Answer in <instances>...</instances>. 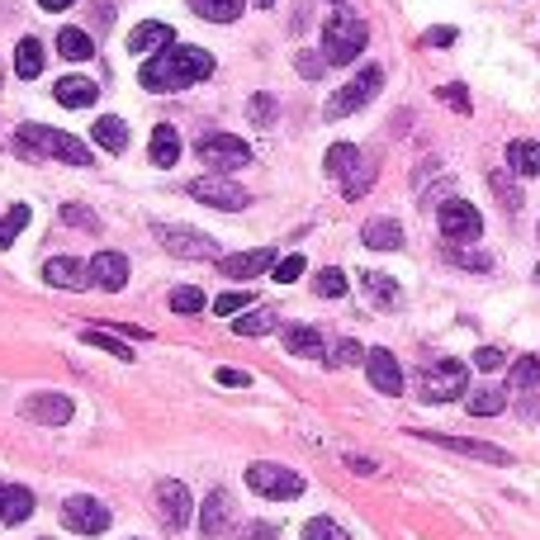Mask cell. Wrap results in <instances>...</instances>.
Listing matches in <instances>:
<instances>
[{
    "mask_svg": "<svg viewBox=\"0 0 540 540\" xmlns=\"http://www.w3.org/2000/svg\"><path fill=\"white\" fill-rule=\"evenodd\" d=\"M209 76H214V57L204 53V48L171 43V48H162V53L147 57L143 72H138V81H143L147 90L166 95V90H185V86H195V81H209Z\"/></svg>",
    "mask_w": 540,
    "mask_h": 540,
    "instance_id": "obj_1",
    "label": "cell"
},
{
    "mask_svg": "<svg viewBox=\"0 0 540 540\" xmlns=\"http://www.w3.org/2000/svg\"><path fill=\"white\" fill-rule=\"evenodd\" d=\"M15 152L19 157H53V162H67V166H90V147L72 133H62V128H48V124H24L15 133Z\"/></svg>",
    "mask_w": 540,
    "mask_h": 540,
    "instance_id": "obj_2",
    "label": "cell"
},
{
    "mask_svg": "<svg viewBox=\"0 0 540 540\" xmlns=\"http://www.w3.org/2000/svg\"><path fill=\"white\" fill-rule=\"evenodd\" d=\"M365 43H370V29H365V19H356L351 10L332 15L323 24V57L327 62H337V67L356 62V57L365 53Z\"/></svg>",
    "mask_w": 540,
    "mask_h": 540,
    "instance_id": "obj_3",
    "label": "cell"
},
{
    "mask_svg": "<svg viewBox=\"0 0 540 540\" xmlns=\"http://www.w3.org/2000/svg\"><path fill=\"white\" fill-rule=\"evenodd\" d=\"M199 162L209 166L214 176H228V171H242V166L252 162V147L242 143V138H233V133H204L195 143Z\"/></svg>",
    "mask_w": 540,
    "mask_h": 540,
    "instance_id": "obj_4",
    "label": "cell"
},
{
    "mask_svg": "<svg viewBox=\"0 0 540 540\" xmlns=\"http://www.w3.org/2000/svg\"><path fill=\"white\" fill-rule=\"evenodd\" d=\"M379 86H384V72H379V67H360L356 81H346V86L327 100L323 114L327 119H346V114H356V109L370 105V100L379 95Z\"/></svg>",
    "mask_w": 540,
    "mask_h": 540,
    "instance_id": "obj_5",
    "label": "cell"
},
{
    "mask_svg": "<svg viewBox=\"0 0 540 540\" xmlns=\"http://www.w3.org/2000/svg\"><path fill=\"white\" fill-rule=\"evenodd\" d=\"M247 488L261 493V498L285 503V498H299V493H304V474H294V469H285V465H252L247 469Z\"/></svg>",
    "mask_w": 540,
    "mask_h": 540,
    "instance_id": "obj_6",
    "label": "cell"
},
{
    "mask_svg": "<svg viewBox=\"0 0 540 540\" xmlns=\"http://www.w3.org/2000/svg\"><path fill=\"white\" fill-rule=\"evenodd\" d=\"M469 389V370L460 360H436L427 365V375H422V398L427 403H450V398H460Z\"/></svg>",
    "mask_w": 540,
    "mask_h": 540,
    "instance_id": "obj_7",
    "label": "cell"
},
{
    "mask_svg": "<svg viewBox=\"0 0 540 540\" xmlns=\"http://www.w3.org/2000/svg\"><path fill=\"white\" fill-rule=\"evenodd\" d=\"M185 190H190V199L209 204V209H228V214H237V209L252 204V195H247L242 185H233L228 176H199V180H190Z\"/></svg>",
    "mask_w": 540,
    "mask_h": 540,
    "instance_id": "obj_8",
    "label": "cell"
},
{
    "mask_svg": "<svg viewBox=\"0 0 540 540\" xmlns=\"http://www.w3.org/2000/svg\"><path fill=\"white\" fill-rule=\"evenodd\" d=\"M436 223H441V237L446 242H474V237H484V214L469 199H446Z\"/></svg>",
    "mask_w": 540,
    "mask_h": 540,
    "instance_id": "obj_9",
    "label": "cell"
},
{
    "mask_svg": "<svg viewBox=\"0 0 540 540\" xmlns=\"http://www.w3.org/2000/svg\"><path fill=\"white\" fill-rule=\"evenodd\" d=\"M62 526H72L76 536H100V531H109V507L100 503V498H67L62 503Z\"/></svg>",
    "mask_w": 540,
    "mask_h": 540,
    "instance_id": "obj_10",
    "label": "cell"
},
{
    "mask_svg": "<svg viewBox=\"0 0 540 540\" xmlns=\"http://www.w3.org/2000/svg\"><path fill=\"white\" fill-rule=\"evenodd\" d=\"M157 512H162V522L171 531H185L190 517H195V498H190V488L180 484V479H162L157 484Z\"/></svg>",
    "mask_w": 540,
    "mask_h": 540,
    "instance_id": "obj_11",
    "label": "cell"
},
{
    "mask_svg": "<svg viewBox=\"0 0 540 540\" xmlns=\"http://www.w3.org/2000/svg\"><path fill=\"white\" fill-rule=\"evenodd\" d=\"M422 441H432V446H446L455 455H469V460H484V465H512V455L503 446H493V441H474V436H432V432H417Z\"/></svg>",
    "mask_w": 540,
    "mask_h": 540,
    "instance_id": "obj_12",
    "label": "cell"
},
{
    "mask_svg": "<svg viewBox=\"0 0 540 540\" xmlns=\"http://www.w3.org/2000/svg\"><path fill=\"white\" fill-rule=\"evenodd\" d=\"M157 242H162L171 256H190V261H199V256H218L214 242H209L204 233H195V228H171V223H157Z\"/></svg>",
    "mask_w": 540,
    "mask_h": 540,
    "instance_id": "obj_13",
    "label": "cell"
},
{
    "mask_svg": "<svg viewBox=\"0 0 540 540\" xmlns=\"http://www.w3.org/2000/svg\"><path fill=\"white\" fill-rule=\"evenodd\" d=\"M19 413L38 422V427H67L72 422V398L67 394H34L19 403Z\"/></svg>",
    "mask_w": 540,
    "mask_h": 540,
    "instance_id": "obj_14",
    "label": "cell"
},
{
    "mask_svg": "<svg viewBox=\"0 0 540 540\" xmlns=\"http://www.w3.org/2000/svg\"><path fill=\"white\" fill-rule=\"evenodd\" d=\"M365 375H370V384H375L379 394H389V398L403 394V370H398L394 351H384V346H375V351L365 356Z\"/></svg>",
    "mask_w": 540,
    "mask_h": 540,
    "instance_id": "obj_15",
    "label": "cell"
},
{
    "mask_svg": "<svg viewBox=\"0 0 540 540\" xmlns=\"http://www.w3.org/2000/svg\"><path fill=\"white\" fill-rule=\"evenodd\" d=\"M86 270H90V285L105 289V294H119V289L128 285V256L124 252H100Z\"/></svg>",
    "mask_w": 540,
    "mask_h": 540,
    "instance_id": "obj_16",
    "label": "cell"
},
{
    "mask_svg": "<svg viewBox=\"0 0 540 540\" xmlns=\"http://www.w3.org/2000/svg\"><path fill=\"white\" fill-rule=\"evenodd\" d=\"M218 270H223V275H233V280H256V275L275 270V252H270V247H256V252L218 256Z\"/></svg>",
    "mask_w": 540,
    "mask_h": 540,
    "instance_id": "obj_17",
    "label": "cell"
},
{
    "mask_svg": "<svg viewBox=\"0 0 540 540\" xmlns=\"http://www.w3.org/2000/svg\"><path fill=\"white\" fill-rule=\"evenodd\" d=\"M43 280L53 289H86L90 270H86V261H76V256H53V261L43 266Z\"/></svg>",
    "mask_w": 540,
    "mask_h": 540,
    "instance_id": "obj_18",
    "label": "cell"
},
{
    "mask_svg": "<svg viewBox=\"0 0 540 540\" xmlns=\"http://www.w3.org/2000/svg\"><path fill=\"white\" fill-rule=\"evenodd\" d=\"M53 100L67 109H90L95 100H100V86L90 81V76H62L53 86Z\"/></svg>",
    "mask_w": 540,
    "mask_h": 540,
    "instance_id": "obj_19",
    "label": "cell"
},
{
    "mask_svg": "<svg viewBox=\"0 0 540 540\" xmlns=\"http://www.w3.org/2000/svg\"><path fill=\"white\" fill-rule=\"evenodd\" d=\"M233 522V498H228V488H214L204 507H199V531L204 536H223V526Z\"/></svg>",
    "mask_w": 540,
    "mask_h": 540,
    "instance_id": "obj_20",
    "label": "cell"
},
{
    "mask_svg": "<svg viewBox=\"0 0 540 540\" xmlns=\"http://www.w3.org/2000/svg\"><path fill=\"white\" fill-rule=\"evenodd\" d=\"M176 43V34H171V24H162V19H147V24H138L133 34H128V48L133 53H162V48H171Z\"/></svg>",
    "mask_w": 540,
    "mask_h": 540,
    "instance_id": "obj_21",
    "label": "cell"
},
{
    "mask_svg": "<svg viewBox=\"0 0 540 540\" xmlns=\"http://www.w3.org/2000/svg\"><path fill=\"white\" fill-rule=\"evenodd\" d=\"M29 512H34V493H29V488L24 484H0V522L19 526Z\"/></svg>",
    "mask_w": 540,
    "mask_h": 540,
    "instance_id": "obj_22",
    "label": "cell"
},
{
    "mask_svg": "<svg viewBox=\"0 0 540 540\" xmlns=\"http://www.w3.org/2000/svg\"><path fill=\"white\" fill-rule=\"evenodd\" d=\"M360 237H365L370 252H398V247H403V228H398L394 218H370Z\"/></svg>",
    "mask_w": 540,
    "mask_h": 540,
    "instance_id": "obj_23",
    "label": "cell"
},
{
    "mask_svg": "<svg viewBox=\"0 0 540 540\" xmlns=\"http://www.w3.org/2000/svg\"><path fill=\"white\" fill-rule=\"evenodd\" d=\"M507 166H512L517 176H540V143L536 138H517V143H507Z\"/></svg>",
    "mask_w": 540,
    "mask_h": 540,
    "instance_id": "obj_24",
    "label": "cell"
},
{
    "mask_svg": "<svg viewBox=\"0 0 540 540\" xmlns=\"http://www.w3.org/2000/svg\"><path fill=\"white\" fill-rule=\"evenodd\" d=\"M190 10L209 24H233V19H242L247 0H190Z\"/></svg>",
    "mask_w": 540,
    "mask_h": 540,
    "instance_id": "obj_25",
    "label": "cell"
},
{
    "mask_svg": "<svg viewBox=\"0 0 540 540\" xmlns=\"http://www.w3.org/2000/svg\"><path fill=\"white\" fill-rule=\"evenodd\" d=\"M180 162V133L171 124L152 128V166H176Z\"/></svg>",
    "mask_w": 540,
    "mask_h": 540,
    "instance_id": "obj_26",
    "label": "cell"
},
{
    "mask_svg": "<svg viewBox=\"0 0 540 540\" xmlns=\"http://www.w3.org/2000/svg\"><path fill=\"white\" fill-rule=\"evenodd\" d=\"M275 327H280V313H275V308H252V313H242L233 323V332L237 337H266Z\"/></svg>",
    "mask_w": 540,
    "mask_h": 540,
    "instance_id": "obj_27",
    "label": "cell"
},
{
    "mask_svg": "<svg viewBox=\"0 0 540 540\" xmlns=\"http://www.w3.org/2000/svg\"><path fill=\"white\" fill-rule=\"evenodd\" d=\"M90 138L105 147V152H124L128 147V128L124 119H114V114H105V119H95V128H90Z\"/></svg>",
    "mask_w": 540,
    "mask_h": 540,
    "instance_id": "obj_28",
    "label": "cell"
},
{
    "mask_svg": "<svg viewBox=\"0 0 540 540\" xmlns=\"http://www.w3.org/2000/svg\"><path fill=\"white\" fill-rule=\"evenodd\" d=\"M536 384H540V356L512 360V370H507V394H526V389H536Z\"/></svg>",
    "mask_w": 540,
    "mask_h": 540,
    "instance_id": "obj_29",
    "label": "cell"
},
{
    "mask_svg": "<svg viewBox=\"0 0 540 540\" xmlns=\"http://www.w3.org/2000/svg\"><path fill=\"white\" fill-rule=\"evenodd\" d=\"M375 176H379V166L370 162L365 152H360V162H356V166H351V171H346V176H342V190H346V199H360V195H365V190H370V185H375Z\"/></svg>",
    "mask_w": 540,
    "mask_h": 540,
    "instance_id": "obj_30",
    "label": "cell"
},
{
    "mask_svg": "<svg viewBox=\"0 0 540 540\" xmlns=\"http://www.w3.org/2000/svg\"><path fill=\"white\" fill-rule=\"evenodd\" d=\"M38 72H43V43H38V38H19V48H15V76L34 81Z\"/></svg>",
    "mask_w": 540,
    "mask_h": 540,
    "instance_id": "obj_31",
    "label": "cell"
},
{
    "mask_svg": "<svg viewBox=\"0 0 540 540\" xmlns=\"http://www.w3.org/2000/svg\"><path fill=\"white\" fill-rule=\"evenodd\" d=\"M57 53L67 57V62H86V57H95V43H90L86 29H62L57 34Z\"/></svg>",
    "mask_w": 540,
    "mask_h": 540,
    "instance_id": "obj_32",
    "label": "cell"
},
{
    "mask_svg": "<svg viewBox=\"0 0 540 540\" xmlns=\"http://www.w3.org/2000/svg\"><path fill=\"white\" fill-rule=\"evenodd\" d=\"M285 351L289 356H323V337L313 327H285Z\"/></svg>",
    "mask_w": 540,
    "mask_h": 540,
    "instance_id": "obj_33",
    "label": "cell"
},
{
    "mask_svg": "<svg viewBox=\"0 0 540 540\" xmlns=\"http://www.w3.org/2000/svg\"><path fill=\"white\" fill-rule=\"evenodd\" d=\"M365 289H370V299H375L379 308H394L398 299H403V289H398L389 275H379V270H365Z\"/></svg>",
    "mask_w": 540,
    "mask_h": 540,
    "instance_id": "obj_34",
    "label": "cell"
},
{
    "mask_svg": "<svg viewBox=\"0 0 540 540\" xmlns=\"http://www.w3.org/2000/svg\"><path fill=\"white\" fill-rule=\"evenodd\" d=\"M465 408H469L474 417L503 413V408H507V389H479V394H469V398H465Z\"/></svg>",
    "mask_w": 540,
    "mask_h": 540,
    "instance_id": "obj_35",
    "label": "cell"
},
{
    "mask_svg": "<svg viewBox=\"0 0 540 540\" xmlns=\"http://www.w3.org/2000/svg\"><path fill=\"white\" fill-rule=\"evenodd\" d=\"M29 204H15V209H10V214L0 218V252H5V247H10V242H15L19 233H24V228H29Z\"/></svg>",
    "mask_w": 540,
    "mask_h": 540,
    "instance_id": "obj_36",
    "label": "cell"
},
{
    "mask_svg": "<svg viewBox=\"0 0 540 540\" xmlns=\"http://www.w3.org/2000/svg\"><path fill=\"white\" fill-rule=\"evenodd\" d=\"M356 162H360V147L356 143L327 147V176H346V171H351Z\"/></svg>",
    "mask_w": 540,
    "mask_h": 540,
    "instance_id": "obj_37",
    "label": "cell"
},
{
    "mask_svg": "<svg viewBox=\"0 0 540 540\" xmlns=\"http://www.w3.org/2000/svg\"><path fill=\"white\" fill-rule=\"evenodd\" d=\"M171 313H180V318H195V313H204V294H199L195 285L171 289Z\"/></svg>",
    "mask_w": 540,
    "mask_h": 540,
    "instance_id": "obj_38",
    "label": "cell"
},
{
    "mask_svg": "<svg viewBox=\"0 0 540 540\" xmlns=\"http://www.w3.org/2000/svg\"><path fill=\"white\" fill-rule=\"evenodd\" d=\"M313 289H318L323 299H342V294H346V275L337 266H327V270H318V275H313Z\"/></svg>",
    "mask_w": 540,
    "mask_h": 540,
    "instance_id": "obj_39",
    "label": "cell"
},
{
    "mask_svg": "<svg viewBox=\"0 0 540 540\" xmlns=\"http://www.w3.org/2000/svg\"><path fill=\"white\" fill-rule=\"evenodd\" d=\"M86 342L90 346H100V351H109V356H119V360H133V351H128L114 332H105V327H86Z\"/></svg>",
    "mask_w": 540,
    "mask_h": 540,
    "instance_id": "obj_40",
    "label": "cell"
},
{
    "mask_svg": "<svg viewBox=\"0 0 540 540\" xmlns=\"http://www.w3.org/2000/svg\"><path fill=\"white\" fill-rule=\"evenodd\" d=\"M488 180H493V195H498V204H503L507 214H517V209H522V190H517V185L503 176V171H493Z\"/></svg>",
    "mask_w": 540,
    "mask_h": 540,
    "instance_id": "obj_41",
    "label": "cell"
},
{
    "mask_svg": "<svg viewBox=\"0 0 540 540\" xmlns=\"http://www.w3.org/2000/svg\"><path fill=\"white\" fill-rule=\"evenodd\" d=\"M304 540H351V531L337 526L332 517H313V522L304 526Z\"/></svg>",
    "mask_w": 540,
    "mask_h": 540,
    "instance_id": "obj_42",
    "label": "cell"
},
{
    "mask_svg": "<svg viewBox=\"0 0 540 540\" xmlns=\"http://www.w3.org/2000/svg\"><path fill=\"white\" fill-rule=\"evenodd\" d=\"M450 261H455V266H465V270H493V256L474 252V247H460V242L450 247Z\"/></svg>",
    "mask_w": 540,
    "mask_h": 540,
    "instance_id": "obj_43",
    "label": "cell"
},
{
    "mask_svg": "<svg viewBox=\"0 0 540 540\" xmlns=\"http://www.w3.org/2000/svg\"><path fill=\"white\" fill-rule=\"evenodd\" d=\"M436 95H441V100H446V105L455 109V114H469V109H474V100H469V90L460 86V81H450V86H441Z\"/></svg>",
    "mask_w": 540,
    "mask_h": 540,
    "instance_id": "obj_44",
    "label": "cell"
},
{
    "mask_svg": "<svg viewBox=\"0 0 540 540\" xmlns=\"http://www.w3.org/2000/svg\"><path fill=\"white\" fill-rule=\"evenodd\" d=\"M304 270H308V261L294 252V256H285V261H275V280H280V285H294Z\"/></svg>",
    "mask_w": 540,
    "mask_h": 540,
    "instance_id": "obj_45",
    "label": "cell"
},
{
    "mask_svg": "<svg viewBox=\"0 0 540 540\" xmlns=\"http://www.w3.org/2000/svg\"><path fill=\"white\" fill-rule=\"evenodd\" d=\"M247 114H252V124H275V95H252V105H247Z\"/></svg>",
    "mask_w": 540,
    "mask_h": 540,
    "instance_id": "obj_46",
    "label": "cell"
},
{
    "mask_svg": "<svg viewBox=\"0 0 540 540\" xmlns=\"http://www.w3.org/2000/svg\"><path fill=\"white\" fill-rule=\"evenodd\" d=\"M237 308H252V294H247V289H233V294H218L214 299L218 318H223V313H237Z\"/></svg>",
    "mask_w": 540,
    "mask_h": 540,
    "instance_id": "obj_47",
    "label": "cell"
},
{
    "mask_svg": "<svg viewBox=\"0 0 540 540\" xmlns=\"http://www.w3.org/2000/svg\"><path fill=\"white\" fill-rule=\"evenodd\" d=\"M62 223H76V228H90V233L100 228V223H95V214H90V209H81V204H62Z\"/></svg>",
    "mask_w": 540,
    "mask_h": 540,
    "instance_id": "obj_48",
    "label": "cell"
},
{
    "mask_svg": "<svg viewBox=\"0 0 540 540\" xmlns=\"http://www.w3.org/2000/svg\"><path fill=\"white\" fill-rule=\"evenodd\" d=\"M474 365H479V370H503L507 351H498V346H479V351H474Z\"/></svg>",
    "mask_w": 540,
    "mask_h": 540,
    "instance_id": "obj_49",
    "label": "cell"
},
{
    "mask_svg": "<svg viewBox=\"0 0 540 540\" xmlns=\"http://www.w3.org/2000/svg\"><path fill=\"white\" fill-rule=\"evenodd\" d=\"M332 365H356V360H365V346H356V342H337V351H332Z\"/></svg>",
    "mask_w": 540,
    "mask_h": 540,
    "instance_id": "obj_50",
    "label": "cell"
},
{
    "mask_svg": "<svg viewBox=\"0 0 540 540\" xmlns=\"http://www.w3.org/2000/svg\"><path fill=\"white\" fill-rule=\"evenodd\" d=\"M323 72H327V57H318V53H299V76L318 81Z\"/></svg>",
    "mask_w": 540,
    "mask_h": 540,
    "instance_id": "obj_51",
    "label": "cell"
},
{
    "mask_svg": "<svg viewBox=\"0 0 540 540\" xmlns=\"http://www.w3.org/2000/svg\"><path fill=\"white\" fill-rule=\"evenodd\" d=\"M214 379H218V384H228V389H247V384H252V375H247V370H228V365H218Z\"/></svg>",
    "mask_w": 540,
    "mask_h": 540,
    "instance_id": "obj_52",
    "label": "cell"
},
{
    "mask_svg": "<svg viewBox=\"0 0 540 540\" xmlns=\"http://www.w3.org/2000/svg\"><path fill=\"white\" fill-rule=\"evenodd\" d=\"M275 536H280V531H275L270 522H252V526H242L233 540H275Z\"/></svg>",
    "mask_w": 540,
    "mask_h": 540,
    "instance_id": "obj_53",
    "label": "cell"
},
{
    "mask_svg": "<svg viewBox=\"0 0 540 540\" xmlns=\"http://www.w3.org/2000/svg\"><path fill=\"white\" fill-rule=\"evenodd\" d=\"M422 43H427V48H450V43H455V29H446V24H441V29H427Z\"/></svg>",
    "mask_w": 540,
    "mask_h": 540,
    "instance_id": "obj_54",
    "label": "cell"
},
{
    "mask_svg": "<svg viewBox=\"0 0 540 540\" xmlns=\"http://www.w3.org/2000/svg\"><path fill=\"white\" fill-rule=\"evenodd\" d=\"M346 465L356 469V474H375V460H365V455H346Z\"/></svg>",
    "mask_w": 540,
    "mask_h": 540,
    "instance_id": "obj_55",
    "label": "cell"
},
{
    "mask_svg": "<svg viewBox=\"0 0 540 540\" xmlns=\"http://www.w3.org/2000/svg\"><path fill=\"white\" fill-rule=\"evenodd\" d=\"M38 5H43V10H67L72 0H38Z\"/></svg>",
    "mask_w": 540,
    "mask_h": 540,
    "instance_id": "obj_56",
    "label": "cell"
},
{
    "mask_svg": "<svg viewBox=\"0 0 540 540\" xmlns=\"http://www.w3.org/2000/svg\"><path fill=\"white\" fill-rule=\"evenodd\" d=\"M256 5H261V10H270V5H275V0H256Z\"/></svg>",
    "mask_w": 540,
    "mask_h": 540,
    "instance_id": "obj_57",
    "label": "cell"
},
{
    "mask_svg": "<svg viewBox=\"0 0 540 540\" xmlns=\"http://www.w3.org/2000/svg\"><path fill=\"white\" fill-rule=\"evenodd\" d=\"M536 280H540V266H536Z\"/></svg>",
    "mask_w": 540,
    "mask_h": 540,
    "instance_id": "obj_58",
    "label": "cell"
},
{
    "mask_svg": "<svg viewBox=\"0 0 540 540\" xmlns=\"http://www.w3.org/2000/svg\"><path fill=\"white\" fill-rule=\"evenodd\" d=\"M337 5H342V0H337Z\"/></svg>",
    "mask_w": 540,
    "mask_h": 540,
    "instance_id": "obj_59",
    "label": "cell"
}]
</instances>
